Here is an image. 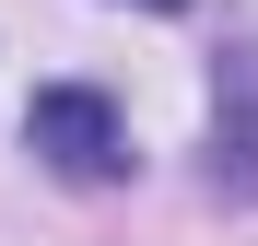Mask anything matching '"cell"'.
<instances>
[{"instance_id": "obj_1", "label": "cell", "mask_w": 258, "mask_h": 246, "mask_svg": "<svg viewBox=\"0 0 258 246\" xmlns=\"http://www.w3.org/2000/svg\"><path fill=\"white\" fill-rule=\"evenodd\" d=\"M24 152L94 188V176H117V164H129V129H117V106L94 94V82H47V94L24 106Z\"/></svg>"}, {"instance_id": "obj_2", "label": "cell", "mask_w": 258, "mask_h": 246, "mask_svg": "<svg viewBox=\"0 0 258 246\" xmlns=\"http://www.w3.org/2000/svg\"><path fill=\"white\" fill-rule=\"evenodd\" d=\"M211 188L223 199L258 188V47H235V106H223V129H211Z\"/></svg>"}, {"instance_id": "obj_3", "label": "cell", "mask_w": 258, "mask_h": 246, "mask_svg": "<svg viewBox=\"0 0 258 246\" xmlns=\"http://www.w3.org/2000/svg\"><path fill=\"white\" fill-rule=\"evenodd\" d=\"M141 12H188V0H141Z\"/></svg>"}]
</instances>
